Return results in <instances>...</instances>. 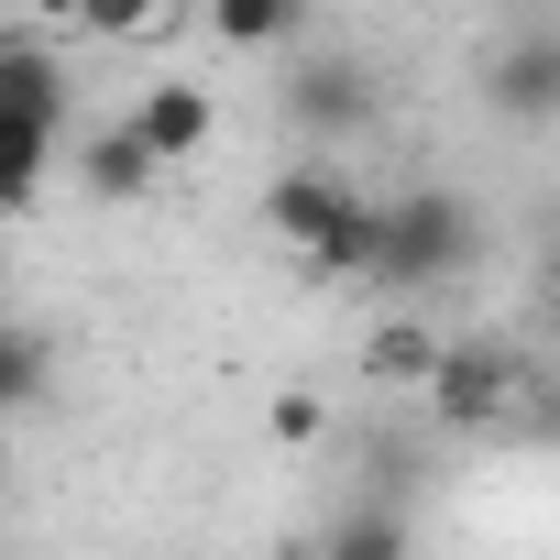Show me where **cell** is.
<instances>
[{"mask_svg": "<svg viewBox=\"0 0 560 560\" xmlns=\"http://www.w3.org/2000/svg\"><path fill=\"white\" fill-rule=\"evenodd\" d=\"M341 198H352L341 176H319V165H298V176H275V187H264L253 209H264V231L287 242V253H308V242L330 231V209H341Z\"/></svg>", "mask_w": 560, "mask_h": 560, "instance_id": "9", "label": "cell"}, {"mask_svg": "<svg viewBox=\"0 0 560 560\" xmlns=\"http://www.w3.org/2000/svg\"><path fill=\"white\" fill-rule=\"evenodd\" d=\"M23 12H34V23H78V12H89V0H23Z\"/></svg>", "mask_w": 560, "mask_h": 560, "instance_id": "17", "label": "cell"}, {"mask_svg": "<svg viewBox=\"0 0 560 560\" xmlns=\"http://www.w3.org/2000/svg\"><path fill=\"white\" fill-rule=\"evenodd\" d=\"M287 121H298V132H363V121H374V67L308 56V67L287 78Z\"/></svg>", "mask_w": 560, "mask_h": 560, "instance_id": "5", "label": "cell"}, {"mask_svg": "<svg viewBox=\"0 0 560 560\" xmlns=\"http://www.w3.org/2000/svg\"><path fill=\"white\" fill-rule=\"evenodd\" d=\"M209 34L231 56H275V45L308 34V0H209Z\"/></svg>", "mask_w": 560, "mask_h": 560, "instance_id": "10", "label": "cell"}, {"mask_svg": "<svg viewBox=\"0 0 560 560\" xmlns=\"http://www.w3.org/2000/svg\"><path fill=\"white\" fill-rule=\"evenodd\" d=\"M462 264H472V198H451V187L385 198V264H374V287L418 298V287H451Z\"/></svg>", "mask_w": 560, "mask_h": 560, "instance_id": "2", "label": "cell"}, {"mask_svg": "<svg viewBox=\"0 0 560 560\" xmlns=\"http://www.w3.org/2000/svg\"><path fill=\"white\" fill-rule=\"evenodd\" d=\"M56 396V363H45V330H12V341H0V407H12V418H34Z\"/></svg>", "mask_w": 560, "mask_h": 560, "instance_id": "12", "label": "cell"}, {"mask_svg": "<svg viewBox=\"0 0 560 560\" xmlns=\"http://www.w3.org/2000/svg\"><path fill=\"white\" fill-rule=\"evenodd\" d=\"M516 396H527V374H516L494 341H440V363H429V407H440L451 429H505Z\"/></svg>", "mask_w": 560, "mask_h": 560, "instance_id": "4", "label": "cell"}, {"mask_svg": "<svg viewBox=\"0 0 560 560\" xmlns=\"http://www.w3.org/2000/svg\"><path fill=\"white\" fill-rule=\"evenodd\" d=\"M275 440H319V396H275Z\"/></svg>", "mask_w": 560, "mask_h": 560, "instance_id": "16", "label": "cell"}, {"mask_svg": "<svg viewBox=\"0 0 560 560\" xmlns=\"http://www.w3.org/2000/svg\"><path fill=\"white\" fill-rule=\"evenodd\" d=\"M516 440H538V451H560V385H538L527 374V396H516V418H505Z\"/></svg>", "mask_w": 560, "mask_h": 560, "instance_id": "15", "label": "cell"}, {"mask_svg": "<svg viewBox=\"0 0 560 560\" xmlns=\"http://www.w3.org/2000/svg\"><path fill=\"white\" fill-rule=\"evenodd\" d=\"M132 132H143V143H154L165 165H176V154H198V143L220 132V100H209L198 78H154V89L132 100Z\"/></svg>", "mask_w": 560, "mask_h": 560, "instance_id": "7", "label": "cell"}, {"mask_svg": "<svg viewBox=\"0 0 560 560\" xmlns=\"http://www.w3.org/2000/svg\"><path fill=\"white\" fill-rule=\"evenodd\" d=\"M56 132H67V67H56L45 34H12V45H0V209L45 198Z\"/></svg>", "mask_w": 560, "mask_h": 560, "instance_id": "1", "label": "cell"}, {"mask_svg": "<svg viewBox=\"0 0 560 560\" xmlns=\"http://www.w3.org/2000/svg\"><path fill=\"white\" fill-rule=\"evenodd\" d=\"M330 549H341V560H396V549H407V516H341Z\"/></svg>", "mask_w": 560, "mask_h": 560, "instance_id": "14", "label": "cell"}, {"mask_svg": "<svg viewBox=\"0 0 560 560\" xmlns=\"http://www.w3.org/2000/svg\"><path fill=\"white\" fill-rule=\"evenodd\" d=\"M308 275H352V287H374V264H385V198H341L330 231L298 253Z\"/></svg>", "mask_w": 560, "mask_h": 560, "instance_id": "8", "label": "cell"}, {"mask_svg": "<svg viewBox=\"0 0 560 560\" xmlns=\"http://www.w3.org/2000/svg\"><path fill=\"white\" fill-rule=\"evenodd\" d=\"M483 100H494V121L549 132V121H560V23H516V34H494V56H483Z\"/></svg>", "mask_w": 560, "mask_h": 560, "instance_id": "3", "label": "cell"}, {"mask_svg": "<svg viewBox=\"0 0 560 560\" xmlns=\"http://www.w3.org/2000/svg\"><path fill=\"white\" fill-rule=\"evenodd\" d=\"M154 176H165V154H154V143L132 132V121H100V132L78 143V187H89L100 209H132V198H143Z\"/></svg>", "mask_w": 560, "mask_h": 560, "instance_id": "6", "label": "cell"}, {"mask_svg": "<svg viewBox=\"0 0 560 560\" xmlns=\"http://www.w3.org/2000/svg\"><path fill=\"white\" fill-rule=\"evenodd\" d=\"M176 23H187V0H89V12H78L89 45H154V34H176Z\"/></svg>", "mask_w": 560, "mask_h": 560, "instance_id": "11", "label": "cell"}, {"mask_svg": "<svg viewBox=\"0 0 560 560\" xmlns=\"http://www.w3.org/2000/svg\"><path fill=\"white\" fill-rule=\"evenodd\" d=\"M429 363H440V330H407V319H385V330L363 341V374H385V385H429Z\"/></svg>", "mask_w": 560, "mask_h": 560, "instance_id": "13", "label": "cell"}]
</instances>
